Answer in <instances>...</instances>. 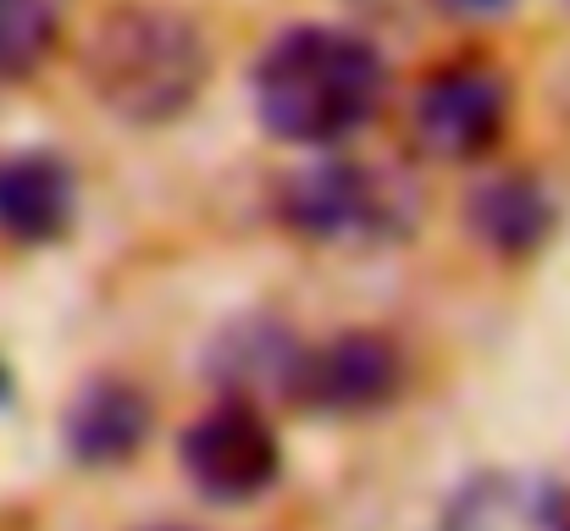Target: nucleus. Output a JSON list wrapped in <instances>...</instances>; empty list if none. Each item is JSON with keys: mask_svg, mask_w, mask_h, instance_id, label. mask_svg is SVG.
I'll return each instance as SVG.
<instances>
[{"mask_svg": "<svg viewBox=\"0 0 570 531\" xmlns=\"http://www.w3.org/2000/svg\"><path fill=\"white\" fill-rule=\"evenodd\" d=\"M150 426H156V404L139 382L128 376H95L78 387V399L67 404V449L78 465H128L145 443H150Z\"/></svg>", "mask_w": 570, "mask_h": 531, "instance_id": "obj_8", "label": "nucleus"}, {"mask_svg": "<svg viewBox=\"0 0 570 531\" xmlns=\"http://www.w3.org/2000/svg\"><path fill=\"white\" fill-rule=\"evenodd\" d=\"M465 222H471V233H476L493 255L527 260V255H538V249L549 244L560 210H554L549 188L532 173H493L471 188Z\"/></svg>", "mask_w": 570, "mask_h": 531, "instance_id": "obj_10", "label": "nucleus"}, {"mask_svg": "<svg viewBox=\"0 0 570 531\" xmlns=\"http://www.w3.org/2000/svg\"><path fill=\"white\" fill-rule=\"evenodd\" d=\"M305 350L311 344L288 322H277V316H238L233 327L216 333L205 371H210L222 399H249V404L294 399Z\"/></svg>", "mask_w": 570, "mask_h": 531, "instance_id": "obj_7", "label": "nucleus"}, {"mask_svg": "<svg viewBox=\"0 0 570 531\" xmlns=\"http://www.w3.org/2000/svg\"><path fill=\"white\" fill-rule=\"evenodd\" d=\"M382 100L387 67L377 45L333 22H299L255 61V117L283 145L333 150L377 122Z\"/></svg>", "mask_w": 570, "mask_h": 531, "instance_id": "obj_1", "label": "nucleus"}, {"mask_svg": "<svg viewBox=\"0 0 570 531\" xmlns=\"http://www.w3.org/2000/svg\"><path fill=\"white\" fill-rule=\"evenodd\" d=\"M83 83L111 117L134 128H161L199 106L210 83V45L184 11L128 0L95 22L83 45Z\"/></svg>", "mask_w": 570, "mask_h": 531, "instance_id": "obj_2", "label": "nucleus"}, {"mask_svg": "<svg viewBox=\"0 0 570 531\" xmlns=\"http://www.w3.org/2000/svg\"><path fill=\"white\" fill-rule=\"evenodd\" d=\"M178 465L189 471L199 499L210 504H255L283 476V443L261 404L216 399L178 443Z\"/></svg>", "mask_w": 570, "mask_h": 531, "instance_id": "obj_4", "label": "nucleus"}, {"mask_svg": "<svg viewBox=\"0 0 570 531\" xmlns=\"http://www.w3.org/2000/svg\"><path fill=\"white\" fill-rule=\"evenodd\" d=\"M443 17H460V22H488V17H504L515 0H432Z\"/></svg>", "mask_w": 570, "mask_h": 531, "instance_id": "obj_12", "label": "nucleus"}, {"mask_svg": "<svg viewBox=\"0 0 570 531\" xmlns=\"http://www.w3.org/2000/svg\"><path fill=\"white\" fill-rule=\"evenodd\" d=\"M78 216V183L67 161L28 150L0 161V233L11 244H56Z\"/></svg>", "mask_w": 570, "mask_h": 531, "instance_id": "obj_9", "label": "nucleus"}, {"mask_svg": "<svg viewBox=\"0 0 570 531\" xmlns=\"http://www.w3.org/2000/svg\"><path fill=\"white\" fill-rule=\"evenodd\" d=\"M139 531H194V527H173V521H167V527H139Z\"/></svg>", "mask_w": 570, "mask_h": 531, "instance_id": "obj_13", "label": "nucleus"}, {"mask_svg": "<svg viewBox=\"0 0 570 531\" xmlns=\"http://www.w3.org/2000/svg\"><path fill=\"white\" fill-rule=\"evenodd\" d=\"M510 128V78L493 61H443L415 89V145L432 161H482Z\"/></svg>", "mask_w": 570, "mask_h": 531, "instance_id": "obj_5", "label": "nucleus"}, {"mask_svg": "<svg viewBox=\"0 0 570 531\" xmlns=\"http://www.w3.org/2000/svg\"><path fill=\"white\" fill-rule=\"evenodd\" d=\"M277 216L294 238L355 249L410 227V194L361 161H311L277 183Z\"/></svg>", "mask_w": 570, "mask_h": 531, "instance_id": "obj_3", "label": "nucleus"}, {"mask_svg": "<svg viewBox=\"0 0 570 531\" xmlns=\"http://www.w3.org/2000/svg\"><path fill=\"white\" fill-rule=\"evenodd\" d=\"M61 28V6L56 0H0V83L28 78Z\"/></svg>", "mask_w": 570, "mask_h": 531, "instance_id": "obj_11", "label": "nucleus"}, {"mask_svg": "<svg viewBox=\"0 0 570 531\" xmlns=\"http://www.w3.org/2000/svg\"><path fill=\"white\" fill-rule=\"evenodd\" d=\"M404 376H410L404 371V350L387 333L350 327V333L305 350L294 404L316 410V415H338V421L377 415V410H387L404 393Z\"/></svg>", "mask_w": 570, "mask_h": 531, "instance_id": "obj_6", "label": "nucleus"}]
</instances>
